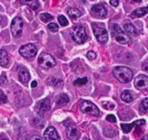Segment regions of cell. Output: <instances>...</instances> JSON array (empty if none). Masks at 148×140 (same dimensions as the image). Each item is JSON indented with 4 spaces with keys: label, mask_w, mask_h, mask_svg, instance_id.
<instances>
[{
    "label": "cell",
    "mask_w": 148,
    "mask_h": 140,
    "mask_svg": "<svg viewBox=\"0 0 148 140\" xmlns=\"http://www.w3.org/2000/svg\"><path fill=\"white\" fill-rule=\"evenodd\" d=\"M88 82V79L86 78H79L76 80L74 81V84L77 85H83L86 84V82Z\"/></svg>",
    "instance_id": "4316f807"
},
{
    "label": "cell",
    "mask_w": 148,
    "mask_h": 140,
    "mask_svg": "<svg viewBox=\"0 0 148 140\" xmlns=\"http://www.w3.org/2000/svg\"><path fill=\"white\" fill-rule=\"evenodd\" d=\"M8 101V98H7L6 95L4 94L2 91L0 90V104H5Z\"/></svg>",
    "instance_id": "f546056e"
},
{
    "label": "cell",
    "mask_w": 148,
    "mask_h": 140,
    "mask_svg": "<svg viewBox=\"0 0 148 140\" xmlns=\"http://www.w3.org/2000/svg\"><path fill=\"white\" fill-rule=\"evenodd\" d=\"M129 1H131V2H135V3H140L142 0H129Z\"/></svg>",
    "instance_id": "d590c367"
},
{
    "label": "cell",
    "mask_w": 148,
    "mask_h": 140,
    "mask_svg": "<svg viewBox=\"0 0 148 140\" xmlns=\"http://www.w3.org/2000/svg\"><path fill=\"white\" fill-rule=\"evenodd\" d=\"M67 134H68V137H69L71 139H78L80 137V131L78 130L76 126L71 125V126L68 127Z\"/></svg>",
    "instance_id": "5bb4252c"
},
{
    "label": "cell",
    "mask_w": 148,
    "mask_h": 140,
    "mask_svg": "<svg viewBox=\"0 0 148 140\" xmlns=\"http://www.w3.org/2000/svg\"><path fill=\"white\" fill-rule=\"evenodd\" d=\"M145 124V121L143 119L141 120H138V121H134L132 123H129V124H126V123H122L121 124V129L125 134H128V133L130 132L132 130V128L136 126H142V125H144Z\"/></svg>",
    "instance_id": "7c38bea8"
},
{
    "label": "cell",
    "mask_w": 148,
    "mask_h": 140,
    "mask_svg": "<svg viewBox=\"0 0 148 140\" xmlns=\"http://www.w3.org/2000/svg\"><path fill=\"white\" fill-rule=\"evenodd\" d=\"M139 111L142 114L148 112V97L145 98L142 101V103L140 104V107H139Z\"/></svg>",
    "instance_id": "44dd1931"
},
{
    "label": "cell",
    "mask_w": 148,
    "mask_h": 140,
    "mask_svg": "<svg viewBox=\"0 0 148 140\" xmlns=\"http://www.w3.org/2000/svg\"><path fill=\"white\" fill-rule=\"evenodd\" d=\"M58 21H59L60 24H61V26H66L68 25V21L64 15H59L58 16Z\"/></svg>",
    "instance_id": "d4e9b609"
},
{
    "label": "cell",
    "mask_w": 148,
    "mask_h": 140,
    "mask_svg": "<svg viewBox=\"0 0 148 140\" xmlns=\"http://www.w3.org/2000/svg\"><path fill=\"white\" fill-rule=\"evenodd\" d=\"M69 101V98L68 96L65 94H61L60 95L57 97V103L58 104H66Z\"/></svg>",
    "instance_id": "7402d4cb"
},
{
    "label": "cell",
    "mask_w": 148,
    "mask_h": 140,
    "mask_svg": "<svg viewBox=\"0 0 148 140\" xmlns=\"http://www.w3.org/2000/svg\"><path fill=\"white\" fill-rule=\"evenodd\" d=\"M110 3L112 6L117 7L119 4V0H110Z\"/></svg>",
    "instance_id": "d6a6232c"
},
{
    "label": "cell",
    "mask_w": 148,
    "mask_h": 140,
    "mask_svg": "<svg viewBox=\"0 0 148 140\" xmlns=\"http://www.w3.org/2000/svg\"><path fill=\"white\" fill-rule=\"evenodd\" d=\"M106 120L110 123H116V116L113 115H108V116H107Z\"/></svg>",
    "instance_id": "1f68e13d"
},
{
    "label": "cell",
    "mask_w": 148,
    "mask_h": 140,
    "mask_svg": "<svg viewBox=\"0 0 148 140\" xmlns=\"http://www.w3.org/2000/svg\"><path fill=\"white\" fill-rule=\"evenodd\" d=\"M1 21H2V17L0 16V22H1Z\"/></svg>",
    "instance_id": "f35d334b"
},
{
    "label": "cell",
    "mask_w": 148,
    "mask_h": 140,
    "mask_svg": "<svg viewBox=\"0 0 148 140\" xmlns=\"http://www.w3.org/2000/svg\"><path fill=\"white\" fill-rule=\"evenodd\" d=\"M134 86L139 91H145L148 88V77L139 75L134 80Z\"/></svg>",
    "instance_id": "9c48e42d"
},
{
    "label": "cell",
    "mask_w": 148,
    "mask_h": 140,
    "mask_svg": "<svg viewBox=\"0 0 148 140\" xmlns=\"http://www.w3.org/2000/svg\"><path fill=\"white\" fill-rule=\"evenodd\" d=\"M71 36L73 40L79 45L85 43L87 40L86 30L83 26H76L71 28Z\"/></svg>",
    "instance_id": "7a4b0ae2"
},
{
    "label": "cell",
    "mask_w": 148,
    "mask_h": 140,
    "mask_svg": "<svg viewBox=\"0 0 148 140\" xmlns=\"http://www.w3.org/2000/svg\"><path fill=\"white\" fill-rule=\"evenodd\" d=\"M148 139V137H144V138H142V139Z\"/></svg>",
    "instance_id": "74e56055"
},
{
    "label": "cell",
    "mask_w": 148,
    "mask_h": 140,
    "mask_svg": "<svg viewBox=\"0 0 148 140\" xmlns=\"http://www.w3.org/2000/svg\"><path fill=\"white\" fill-rule=\"evenodd\" d=\"M23 22L22 18L20 17H15L12 21L10 26V30L12 34L15 37H21L23 31Z\"/></svg>",
    "instance_id": "52a82bcc"
},
{
    "label": "cell",
    "mask_w": 148,
    "mask_h": 140,
    "mask_svg": "<svg viewBox=\"0 0 148 140\" xmlns=\"http://www.w3.org/2000/svg\"><path fill=\"white\" fill-rule=\"evenodd\" d=\"M104 134L105 135V137H112L114 136V130L113 128H105L103 131Z\"/></svg>",
    "instance_id": "484cf974"
},
{
    "label": "cell",
    "mask_w": 148,
    "mask_h": 140,
    "mask_svg": "<svg viewBox=\"0 0 148 140\" xmlns=\"http://www.w3.org/2000/svg\"><path fill=\"white\" fill-rule=\"evenodd\" d=\"M113 76L121 83H126L133 78V72L126 67H116L113 70Z\"/></svg>",
    "instance_id": "6da1fadb"
},
{
    "label": "cell",
    "mask_w": 148,
    "mask_h": 140,
    "mask_svg": "<svg viewBox=\"0 0 148 140\" xmlns=\"http://www.w3.org/2000/svg\"><path fill=\"white\" fill-rule=\"evenodd\" d=\"M148 12V6L145 7V8H137L135 10L133 11L132 14L136 17H143L144 15H146Z\"/></svg>",
    "instance_id": "ac0fdd59"
},
{
    "label": "cell",
    "mask_w": 148,
    "mask_h": 140,
    "mask_svg": "<svg viewBox=\"0 0 148 140\" xmlns=\"http://www.w3.org/2000/svg\"><path fill=\"white\" fill-rule=\"evenodd\" d=\"M68 15H69L70 18L76 19L82 15V13L81 11L76 8H70L68 10Z\"/></svg>",
    "instance_id": "d6986e66"
},
{
    "label": "cell",
    "mask_w": 148,
    "mask_h": 140,
    "mask_svg": "<svg viewBox=\"0 0 148 140\" xmlns=\"http://www.w3.org/2000/svg\"><path fill=\"white\" fill-rule=\"evenodd\" d=\"M36 107L40 112H46L50 109V101L48 98H44L37 103Z\"/></svg>",
    "instance_id": "9a60e30c"
},
{
    "label": "cell",
    "mask_w": 148,
    "mask_h": 140,
    "mask_svg": "<svg viewBox=\"0 0 148 140\" xmlns=\"http://www.w3.org/2000/svg\"><path fill=\"white\" fill-rule=\"evenodd\" d=\"M18 76H19V80L21 82H28L30 80L31 75H30L28 70L25 67L21 66L18 68Z\"/></svg>",
    "instance_id": "4fadbf2b"
},
{
    "label": "cell",
    "mask_w": 148,
    "mask_h": 140,
    "mask_svg": "<svg viewBox=\"0 0 148 140\" xmlns=\"http://www.w3.org/2000/svg\"><path fill=\"white\" fill-rule=\"evenodd\" d=\"M124 30L126 32H127L128 34H136V28L134 27V26L133 24H126L124 25Z\"/></svg>",
    "instance_id": "603a6c76"
},
{
    "label": "cell",
    "mask_w": 148,
    "mask_h": 140,
    "mask_svg": "<svg viewBox=\"0 0 148 140\" xmlns=\"http://www.w3.org/2000/svg\"><path fill=\"white\" fill-rule=\"evenodd\" d=\"M31 86L32 87V88H36V87L37 86V82H36V81H33V82H31Z\"/></svg>",
    "instance_id": "e575fe53"
},
{
    "label": "cell",
    "mask_w": 148,
    "mask_h": 140,
    "mask_svg": "<svg viewBox=\"0 0 148 140\" xmlns=\"http://www.w3.org/2000/svg\"><path fill=\"white\" fill-rule=\"evenodd\" d=\"M60 137L58 135V133L57 130L54 127L49 126L45 130L44 133L43 139L47 140H57L60 139Z\"/></svg>",
    "instance_id": "8fae6325"
},
{
    "label": "cell",
    "mask_w": 148,
    "mask_h": 140,
    "mask_svg": "<svg viewBox=\"0 0 148 140\" xmlns=\"http://www.w3.org/2000/svg\"><path fill=\"white\" fill-rule=\"evenodd\" d=\"M19 53L24 58H33L36 55L37 49L35 45L33 44H27V45H23L20 48Z\"/></svg>",
    "instance_id": "ba28073f"
},
{
    "label": "cell",
    "mask_w": 148,
    "mask_h": 140,
    "mask_svg": "<svg viewBox=\"0 0 148 140\" xmlns=\"http://www.w3.org/2000/svg\"><path fill=\"white\" fill-rule=\"evenodd\" d=\"M142 69L148 73V63H145L142 65Z\"/></svg>",
    "instance_id": "836d02e7"
},
{
    "label": "cell",
    "mask_w": 148,
    "mask_h": 140,
    "mask_svg": "<svg viewBox=\"0 0 148 140\" xmlns=\"http://www.w3.org/2000/svg\"><path fill=\"white\" fill-rule=\"evenodd\" d=\"M121 99L123 100L124 102L129 103L131 102V101H133V97H132V95H131L130 91H128V90H125V91H123V93L121 94Z\"/></svg>",
    "instance_id": "ffe728a7"
},
{
    "label": "cell",
    "mask_w": 148,
    "mask_h": 140,
    "mask_svg": "<svg viewBox=\"0 0 148 140\" xmlns=\"http://www.w3.org/2000/svg\"><path fill=\"white\" fill-rule=\"evenodd\" d=\"M38 64L42 68L49 69L56 65V61L48 53H42L38 58Z\"/></svg>",
    "instance_id": "5b68a950"
},
{
    "label": "cell",
    "mask_w": 148,
    "mask_h": 140,
    "mask_svg": "<svg viewBox=\"0 0 148 140\" xmlns=\"http://www.w3.org/2000/svg\"><path fill=\"white\" fill-rule=\"evenodd\" d=\"M86 57H87L88 59L89 60H94L96 58L97 55L94 51H89L86 54Z\"/></svg>",
    "instance_id": "4dcf8cb0"
},
{
    "label": "cell",
    "mask_w": 148,
    "mask_h": 140,
    "mask_svg": "<svg viewBox=\"0 0 148 140\" xmlns=\"http://www.w3.org/2000/svg\"><path fill=\"white\" fill-rule=\"evenodd\" d=\"M9 63L8 54L5 50H0V66L6 67Z\"/></svg>",
    "instance_id": "e0dca14e"
},
{
    "label": "cell",
    "mask_w": 148,
    "mask_h": 140,
    "mask_svg": "<svg viewBox=\"0 0 148 140\" xmlns=\"http://www.w3.org/2000/svg\"><path fill=\"white\" fill-rule=\"evenodd\" d=\"M20 2L22 5H28L33 10H37L40 6L39 0H20Z\"/></svg>",
    "instance_id": "2e32d148"
},
{
    "label": "cell",
    "mask_w": 148,
    "mask_h": 140,
    "mask_svg": "<svg viewBox=\"0 0 148 140\" xmlns=\"http://www.w3.org/2000/svg\"><path fill=\"white\" fill-rule=\"evenodd\" d=\"M47 27L49 31H52V32H56V31H58V28H59L58 24H55V23H50L49 24H48Z\"/></svg>",
    "instance_id": "83f0119b"
},
{
    "label": "cell",
    "mask_w": 148,
    "mask_h": 140,
    "mask_svg": "<svg viewBox=\"0 0 148 140\" xmlns=\"http://www.w3.org/2000/svg\"><path fill=\"white\" fill-rule=\"evenodd\" d=\"M111 34L118 42L123 44V45L128 44L131 41L129 37L126 34V32H124L121 28V27L118 24H113V26L111 28Z\"/></svg>",
    "instance_id": "3957f363"
},
{
    "label": "cell",
    "mask_w": 148,
    "mask_h": 140,
    "mask_svg": "<svg viewBox=\"0 0 148 140\" xmlns=\"http://www.w3.org/2000/svg\"><path fill=\"white\" fill-rule=\"evenodd\" d=\"M80 110L83 113L95 117L99 116V110L97 107L89 101H86V100L82 101L80 104Z\"/></svg>",
    "instance_id": "277c9868"
},
{
    "label": "cell",
    "mask_w": 148,
    "mask_h": 140,
    "mask_svg": "<svg viewBox=\"0 0 148 140\" xmlns=\"http://www.w3.org/2000/svg\"><path fill=\"white\" fill-rule=\"evenodd\" d=\"M39 18H40L41 21H43L44 23L49 22L51 20L53 19V16L49 13H42L40 15V16H39Z\"/></svg>",
    "instance_id": "cb8c5ba5"
},
{
    "label": "cell",
    "mask_w": 148,
    "mask_h": 140,
    "mask_svg": "<svg viewBox=\"0 0 148 140\" xmlns=\"http://www.w3.org/2000/svg\"><path fill=\"white\" fill-rule=\"evenodd\" d=\"M41 139V137H32V138H31V139Z\"/></svg>",
    "instance_id": "8d00e7d4"
},
{
    "label": "cell",
    "mask_w": 148,
    "mask_h": 140,
    "mask_svg": "<svg viewBox=\"0 0 148 140\" xmlns=\"http://www.w3.org/2000/svg\"><path fill=\"white\" fill-rule=\"evenodd\" d=\"M91 13L92 16L97 18H103L107 15L108 11L106 8L101 5H96L93 6L91 10Z\"/></svg>",
    "instance_id": "30bf717a"
},
{
    "label": "cell",
    "mask_w": 148,
    "mask_h": 140,
    "mask_svg": "<svg viewBox=\"0 0 148 140\" xmlns=\"http://www.w3.org/2000/svg\"><path fill=\"white\" fill-rule=\"evenodd\" d=\"M8 83V79L5 73H2V75L0 77V85L1 86H5Z\"/></svg>",
    "instance_id": "f1b7e54d"
},
{
    "label": "cell",
    "mask_w": 148,
    "mask_h": 140,
    "mask_svg": "<svg viewBox=\"0 0 148 140\" xmlns=\"http://www.w3.org/2000/svg\"><path fill=\"white\" fill-rule=\"evenodd\" d=\"M97 24H93L92 28H93V32L95 37L97 41L100 43L105 44L108 41V31L105 30V28L99 26L95 25Z\"/></svg>",
    "instance_id": "8992f818"
}]
</instances>
